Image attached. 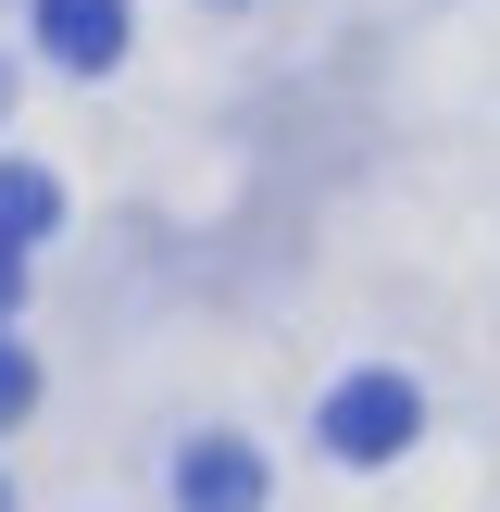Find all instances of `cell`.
<instances>
[{
  "label": "cell",
  "mask_w": 500,
  "mask_h": 512,
  "mask_svg": "<svg viewBox=\"0 0 500 512\" xmlns=\"http://www.w3.org/2000/svg\"><path fill=\"white\" fill-rule=\"evenodd\" d=\"M413 438H425L413 375H338L325 388V463H400Z\"/></svg>",
  "instance_id": "6da1fadb"
},
{
  "label": "cell",
  "mask_w": 500,
  "mask_h": 512,
  "mask_svg": "<svg viewBox=\"0 0 500 512\" xmlns=\"http://www.w3.org/2000/svg\"><path fill=\"white\" fill-rule=\"evenodd\" d=\"M175 500H188V512H263V450H250V438H188Z\"/></svg>",
  "instance_id": "7a4b0ae2"
},
{
  "label": "cell",
  "mask_w": 500,
  "mask_h": 512,
  "mask_svg": "<svg viewBox=\"0 0 500 512\" xmlns=\"http://www.w3.org/2000/svg\"><path fill=\"white\" fill-rule=\"evenodd\" d=\"M38 50L63 75H100L125 50V0H38Z\"/></svg>",
  "instance_id": "3957f363"
},
{
  "label": "cell",
  "mask_w": 500,
  "mask_h": 512,
  "mask_svg": "<svg viewBox=\"0 0 500 512\" xmlns=\"http://www.w3.org/2000/svg\"><path fill=\"white\" fill-rule=\"evenodd\" d=\"M50 225H63V188H50L38 163H0V238H13V250H38Z\"/></svg>",
  "instance_id": "277c9868"
},
{
  "label": "cell",
  "mask_w": 500,
  "mask_h": 512,
  "mask_svg": "<svg viewBox=\"0 0 500 512\" xmlns=\"http://www.w3.org/2000/svg\"><path fill=\"white\" fill-rule=\"evenodd\" d=\"M25 413H38V350L0 338V425H25Z\"/></svg>",
  "instance_id": "5b68a950"
},
{
  "label": "cell",
  "mask_w": 500,
  "mask_h": 512,
  "mask_svg": "<svg viewBox=\"0 0 500 512\" xmlns=\"http://www.w3.org/2000/svg\"><path fill=\"white\" fill-rule=\"evenodd\" d=\"M13 288H25V250H13V238H0V313H13Z\"/></svg>",
  "instance_id": "8992f818"
},
{
  "label": "cell",
  "mask_w": 500,
  "mask_h": 512,
  "mask_svg": "<svg viewBox=\"0 0 500 512\" xmlns=\"http://www.w3.org/2000/svg\"><path fill=\"white\" fill-rule=\"evenodd\" d=\"M0 512H13V488H0Z\"/></svg>",
  "instance_id": "52a82bcc"
}]
</instances>
